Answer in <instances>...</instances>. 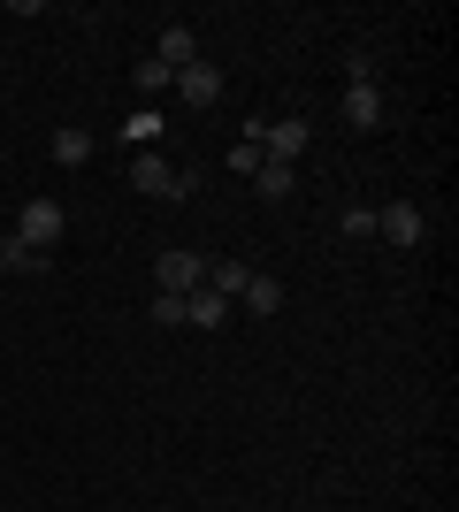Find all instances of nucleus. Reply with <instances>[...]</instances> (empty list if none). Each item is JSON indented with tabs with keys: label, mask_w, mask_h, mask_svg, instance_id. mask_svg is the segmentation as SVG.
<instances>
[{
	"label": "nucleus",
	"mask_w": 459,
	"mask_h": 512,
	"mask_svg": "<svg viewBox=\"0 0 459 512\" xmlns=\"http://www.w3.org/2000/svg\"><path fill=\"white\" fill-rule=\"evenodd\" d=\"M131 184L146 199H199V169H169L161 153H138V161H131Z\"/></svg>",
	"instance_id": "obj_1"
},
{
	"label": "nucleus",
	"mask_w": 459,
	"mask_h": 512,
	"mask_svg": "<svg viewBox=\"0 0 459 512\" xmlns=\"http://www.w3.org/2000/svg\"><path fill=\"white\" fill-rule=\"evenodd\" d=\"M245 138L261 146V161H284V169H291V161H299L306 146H314V130H306L299 115H284V123H253V130H245Z\"/></svg>",
	"instance_id": "obj_2"
},
{
	"label": "nucleus",
	"mask_w": 459,
	"mask_h": 512,
	"mask_svg": "<svg viewBox=\"0 0 459 512\" xmlns=\"http://www.w3.org/2000/svg\"><path fill=\"white\" fill-rule=\"evenodd\" d=\"M153 283H161L169 299H192L199 283H207V260H199V253H184V245H169V253L153 260Z\"/></svg>",
	"instance_id": "obj_3"
},
{
	"label": "nucleus",
	"mask_w": 459,
	"mask_h": 512,
	"mask_svg": "<svg viewBox=\"0 0 459 512\" xmlns=\"http://www.w3.org/2000/svg\"><path fill=\"white\" fill-rule=\"evenodd\" d=\"M62 230H69V214L54 207V199H23V207H16V237H23V245H39V253H54V237H62Z\"/></svg>",
	"instance_id": "obj_4"
},
{
	"label": "nucleus",
	"mask_w": 459,
	"mask_h": 512,
	"mask_svg": "<svg viewBox=\"0 0 459 512\" xmlns=\"http://www.w3.org/2000/svg\"><path fill=\"white\" fill-rule=\"evenodd\" d=\"M375 230L391 237V245H406V253H414V245H421V230H429V214H421V207H406V199H391V207L375 214Z\"/></svg>",
	"instance_id": "obj_5"
},
{
	"label": "nucleus",
	"mask_w": 459,
	"mask_h": 512,
	"mask_svg": "<svg viewBox=\"0 0 459 512\" xmlns=\"http://www.w3.org/2000/svg\"><path fill=\"white\" fill-rule=\"evenodd\" d=\"M169 92H184L192 107H215V100H222V69L207 62V54H199L192 69H176V85H169Z\"/></svg>",
	"instance_id": "obj_6"
},
{
	"label": "nucleus",
	"mask_w": 459,
	"mask_h": 512,
	"mask_svg": "<svg viewBox=\"0 0 459 512\" xmlns=\"http://www.w3.org/2000/svg\"><path fill=\"white\" fill-rule=\"evenodd\" d=\"M153 62L169 69V77H176V69H192V62H199V39H192V23H161V46H153Z\"/></svg>",
	"instance_id": "obj_7"
},
{
	"label": "nucleus",
	"mask_w": 459,
	"mask_h": 512,
	"mask_svg": "<svg viewBox=\"0 0 459 512\" xmlns=\"http://www.w3.org/2000/svg\"><path fill=\"white\" fill-rule=\"evenodd\" d=\"M0 268H8V276H46L54 253H39V245H23V237L8 230V237H0Z\"/></svg>",
	"instance_id": "obj_8"
},
{
	"label": "nucleus",
	"mask_w": 459,
	"mask_h": 512,
	"mask_svg": "<svg viewBox=\"0 0 459 512\" xmlns=\"http://www.w3.org/2000/svg\"><path fill=\"white\" fill-rule=\"evenodd\" d=\"M345 123H352V130H375V123H383V92H375L368 77H360V85H345Z\"/></svg>",
	"instance_id": "obj_9"
},
{
	"label": "nucleus",
	"mask_w": 459,
	"mask_h": 512,
	"mask_svg": "<svg viewBox=\"0 0 459 512\" xmlns=\"http://www.w3.org/2000/svg\"><path fill=\"white\" fill-rule=\"evenodd\" d=\"M238 306H245V314H284V283H276V276H261V268H253V283H245V291H238Z\"/></svg>",
	"instance_id": "obj_10"
},
{
	"label": "nucleus",
	"mask_w": 459,
	"mask_h": 512,
	"mask_svg": "<svg viewBox=\"0 0 459 512\" xmlns=\"http://www.w3.org/2000/svg\"><path fill=\"white\" fill-rule=\"evenodd\" d=\"M184 321H192V329H222V321H230V299H222V291H207V283H199L192 299H184Z\"/></svg>",
	"instance_id": "obj_11"
},
{
	"label": "nucleus",
	"mask_w": 459,
	"mask_h": 512,
	"mask_svg": "<svg viewBox=\"0 0 459 512\" xmlns=\"http://www.w3.org/2000/svg\"><path fill=\"white\" fill-rule=\"evenodd\" d=\"M245 283H253V268H245V260H207V291H222L230 306H238Z\"/></svg>",
	"instance_id": "obj_12"
},
{
	"label": "nucleus",
	"mask_w": 459,
	"mask_h": 512,
	"mask_svg": "<svg viewBox=\"0 0 459 512\" xmlns=\"http://www.w3.org/2000/svg\"><path fill=\"white\" fill-rule=\"evenodd\" d=\"M46 153H54L62 169H77V161H92V138H85V130H54V138H46Z\"/></svg>",
	"instance_id": "obj_13"
},
{
	"label": "nucleus",
	"mask_w": 459,
	"mask_h": 512,
	"mask_svg": "<svg viewBox=\"0 0 459 512\" xmlns=\"http://www.w3.org/2000/svg\"><path fill=\"white\" fill-rule=\"evenodd\" d=\"M253 184H261V199H291V192H299V176H291L284 161H261V169H253Z\"/></svg>",
	"instance_id": "obj_14"
},
{
	"label": "nucleus",
	"mask_w": 459,
	"mask_h": 512,
	"mask_svg": "<svg viewBox=\"0 0 459 512\" xmlns=\"http://www.w3.org/2000/svg\"><path fill=\"white\" fill-rule=\"evenodd\" d=\"M146 138H161V115H153V107H138L131 123H123V146H146Z\"/></svg>",
	"instance_id": "obj_15"
},
{
	"label": "nucleus",
	"mask_w": 459,
	"mask_h": 512,
	"mask_svg": "<svg viewBox=\"0 0 459 512\" xmlns=\"http://www.w3.org/2000/svg\"><path fill=\"white\" fill-rule=\"evenodd\" d=\"M169 85H176V77H169V69H161V62L146 54V62H138V100H153V92H169Z\"/></svg>",
	"instance_id": "obj_16"
},
{
	"label": "nucleus",
	"mask_w": 459,
	"mask_h": 512,
	"mask_svg": "<svg viewBox=\"0 0 459 512\" xmlns=\"http://www.w3.org/2000/svg\"><path fill=\"white\" fill-rule=\"evenodd\" d=\"M153 321H161V329H184V299H169V291H153Z\"/></svg>",
	"instance_id": "obj_17"
},
{
	"label": "nucleus",
	"mask_w": 459,
	"mask_h": 512,
	"mask_svg": "<svg viewBox=\"0 0 459 512\" xmlns=\"http://www.w3.org/2000/svg\"><path fill=\"white\" fill-rule=\"evenodd\" d=\"M345 237H375V207H345Z\"/></svg>",
	"instance_id": "obj_18"
},
{
	"label": "nucleus",
	"mask_w": 459,
	"mask_h": 512,
	"mask_svg": "<svg viewBox=\"0 0 459 512\" xmlns=\"http://www.w3.org/2000/svg\"><path fill=\"white\" fill-rule=\"evenodd\" d=\"M230 169L253 176V169H261V146H253V138H245V146H230Z\"/></svg>",
	"instance_id": "obj_19"
}]
</instances>
